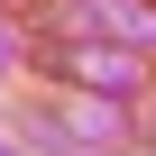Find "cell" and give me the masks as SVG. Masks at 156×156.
<instances>
[{"label":"cell","mask_w":156,"mask_h":156,"mask_svg":"<svg viewBox=\"0 0 156 156\" xmlns=\"http://www.w3.org/2000/svg\"><path fill=\"white\" fill-rule=\"evenodd\" d=\"M0 156H9V147H0Z\"/></svg>","instance_id":"2"},{"label":"cell","mask_w":156,"mask_h":156,"mask_svg":"<svg viewBox=\"0 0 156 156\" xmlns=\"http://www.w3.org/2000/svg\"><path fill=\"white\" fill-rule=\"evenodd\" d=\"M46 73H83V83H101L110 101L138 92V55H101V46H46Z\"/></svg>","instance_id":"1"}]
</instances>
